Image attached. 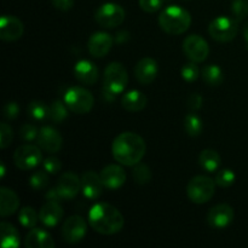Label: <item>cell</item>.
<instances>
[{
	"mask_svg": "<svg viewBox=\"0 0 248 248\" xmlns=\"http://www.w3.org/2000/svg\"><path fill=\"white\" fill-rule=\"evenodd\" d=\"M147 152L144 140L135 132H123L114 140L111 153L123 166H135L142 161Z\"/></svg>",
	"mask_w": 248,
	"mask_h": 248,
	"instance_id": "cell-1",
	"label": "cell"
},
{
	"mask_svg": "<svg viewBox=\"0 0 248 248\" xmlns=\"http://www.w3.org/2000/svg\"><path fill=\"white\" fill-rule=\"evenodd\" d=\"M89 224L102 235H114L125 224L124 216L110 203L99 202L92 206L89 212Z\"/></svg>",
	"mask_w": 248,
	"mask_h": 248,
	"instance_id": "cell-2",
	"label": "cell"
},
{
	"mask_svg": "<svg viewBox=\"0 0 248 248\" xmlns=\"http://www.w3.org/2000/svg\"><path fill=\"white\" fill-rule=\"evenodd\" d=\"M159 24L165 33L170 35H179L189 29L191 16L183 7L178 5H170L160 14Z\"/></svg>",
	"mask_w": 248,
	"mask_h": 248,
	"instance_id": "cell-3",
	"label": "cell"
},
{
	"mask_svg": "<svg viewBox=\"0 0 248 248\" xmlns=\"http://www.w3.org/2000/svg\"><path fill=\"white\" fill-rule=\"evenodd\" d=\"M64 103L70 111L79 115H84L93 108L94 98L89 90L80 86H73L65 91Z\"/></svg>",
	"mask_w": 248,
	"mask_h": 248,
	"instance_id": "cell-4",
	"label": "cell"
},
{
	"mask_svg": "<svg viewBox=\"0 0 248 248\" xmlns=\"http://www.w3.org/2000/svg\"><path fill=\"white\" fill-rule=\"evenodd\" d=\"M216 193V182L207 176H196L190 179L186 186V194L194 203H206Z\"/></svg>",
	"mask_w": 248,
	"mask_h": 248,
	"instance_id": "cell-5",
	"label": "cell"
},
{
	"mask_svg": "<svg viewBox=\"0 0 248 248\" xmlns=\"http://www.w3.org/2000/svg\"><path fill=\"white\" fill-rule=\"evenodd\" d=\"M239 31V22L235 18L220 16L211 21L208 26V33L211 38L219 43H228L236 38Z\"/></svg>",
	"mask_w": 248,
	"mask_h": 248,
	"instance_id": "cell-6",
	"label": "cell"
},
{
	"mask_svg": "<svg viewBox=\"0 0 248 248\" xmlns=\"http://www.w3.org/2000/svg\"><path fill=\"white\" fill-rule=\"evenodd\" d=\"M126 12L115 2H106L94 11V19L103 28H116L125 21Z\"/></svg>",
	"mask_w": 248,
	"mask_h": 248,
	"instance_id": "cell-7",
	"label": "cell"
},
{
	"mask_svg": "<svg viewBox=\"0 0 248 248\" xmlns=\"http://www.w3.org/2000/svg\"><path fill=\"white\" fill-rule=\"evenodd\" d=\"M128 74L120 62H111L104 70V86L114 94H119L126 89Z\"/></svg>",
	"mask_w": 248,
	"mask_h": 248,
	"instance_id": "cell-8",
	"label": "cell"
},
{
	"mask_svg": "<svg viewBox=\"0 0 248 248\" xmlns=\"http://www.w3.org/2000/svg\"><path fill=\"white\" fill-rule=\"evenodd\" d=\"M40 149V147L33 144H24L17 148L14 154V162L17 169L22 171L35 169L43 160Z\"/></svg>",
	"mask_w": 248,
	"mask_h": 248,
	"instance_id": "cell-9",
	"label": "cell"
},
{
	"mask_svg": "<svg viewBox=\"0 0 248 248\" xmlns=\"http://www.w3.org/2000/svg\"><path fill=\"white\" fill-rule=\"evenodd\" d=\"M183 51L189 60L196 63H201L208 57L210 46L202 36L198 35V34H191L184 39Z\"/></svg>",
	"mask_w": 248,
	"mask_h": 248,
	"instance_id": "cell-10",
	"label": "cell"
},
{
	"mask_svg": "<svg viewBox=\"0 0 248 248\" xmlns=\"http://www.w3.org/2000/svg\"><path fill=\"white\" fill-rule=\"evenodd\" d=\"M87 232V223L81 216H72L62 227V237L65 242L77 244L80 242Z\"/></svg>",
	"mask_w": 248,
	"mask_h": 248,
	"instance_id": "cell-11",
	"label": "cell"
},
{
	"mask_svg": "<svg viewBox=\"0 0 248 248\" xmlns=\"http://www.w3.org/2000/svg\"><path fill=\"white\" fill-rule=\"evenodd\" d=\"M234 220V210L228 203H218L213 206L207 215V222L213 229H224Z\"/></svg>",
	"mask_w": 248,
	"mask_h": 248,
	"instance_id": "cell-12",
	"label": "cell"
},
{
	"mask_svg": "<svg viewBox=\"0 0 248 248\" xmlns=\"http://www.w3.org/2000/svg\"><path fill=\"white\" fill-rule=\"evenodd\" d=\"M56 189L63 201L73 200L81 190V178L73 172H65L58 179Z\"/></svg>",
	"mask_w": 248,
	"mask_h": 248,
	"instance_id": "cell-13",
	"label": "cell"
},
{
	"mask_svg": "<svg viewBox=\"0 0 248 248\" xmlns=\"http://www.w3.org/2000/svg\"><path fill=\"white\" fill-rule=\"evenodd\" d=\"M114 44L113 36L106 31H96L87 41V50L92 57L102 58L108 55Z\"/></svg>",
	"mask_w": 248,
	"mask_h": 248,
	"instance_id": "cell-14",
	"label": "cell"
},
{
	"mask_svg": "<svg viewBox=\"0 0 248 248\" xmlns=\"http://www.w3.org/2000/svg\"><path fill=\"white\" fill-rule=\"evenodd\" d=\"M24 26L19 18L12 15H4L0 18V39L4 41H16L22 38Z\"/></svg>",
	"mask_w": 248,
	"mask_h": 248,
	"instance_id": "cell-15",
	"label": "cell"
},
{
	"mask_svg": "<svg viewBox=\"0 0 248 248\" xmlns=\"http://www.w3.org/2000/svg\"><path fill=\"white\" fill-rule=\"evenodd\" d=\"M38 145L47 153H57L62 148L63 138L57 130L51 126H43L39 130Z\"/></svg>",
	"mask_w": 248,
	"mask_h": 248,
	"instance_id": "cell-16",
	"label": "cell"
},
{
	"mask_svg": "<svg viewBox=\"0 0 248 248\" xmlns=\"http://www.w3.org/2000/svg\"><path fill=\"white\" fill-rule=\"evenodd\" d=\"M104 188L116 190L121 188L126 182V172L120 165H108L99 173Z\"/></svg>",
	"mask_w": 248,
	"mask_h": 248,
	"instance_id": "cell-17",
	"label": "cell"
},
{
	"mask_svg": "<svg viewBox=\"0 0 248 248\" xmlns=\"http://www.w3.org/2000/svg\"><path fill=\"white\" fill-rule=\"evenodd\" d=\"M104 184L101 176L94 171H87L81 176V191L89 200H96L103 193Z\"/></svg>",
	"mask_w": 248,
	"mask_h": 248,
	"instance_id": "cell-18",
	"label": "cell"
},
{
	"mask_svg": "<svg viewBox=\"0 0 248 248\" xmlns=\"http://www.w3.org/2000/svg\"><path fill=\"white\" fill-rule=\"evenodd\" d=\"M156 61L150 57L142 58L135 67V77L142 85H149L156 79L157 75Z\"/></svg>",
	"mask_w": 248,
	"mask_h": 248,
	"instance_id": "cell-19",
	"label": "cell"
},
{
	"mask_svg": "<svg viewBox=\"0 0 248 248\" xmlns=\"http://www.w3.org/2000/svg\"><path fill=\"white\" fill-rule=\"evenodd\" d=\"M64 211H63L61 202L57 201H47L45 205L41 207L40 212H39V218L40 222L43 223L45 227L53 228L61 222L63 218Z\"/></svg>",
	"mask_w": 248,
	"mask_h": 248,
	"instance_id": "cell-20",
	"label": "cell"
},
{
	"mask_svg": "<svg viewBox=\"0 0 248 248\" xmlns=\"http://www.w3.org/2000/svg\"><path fill=\"white\" fill-rule=\"evenodd\" d=\"M75 78L85 85H94L98 80L99 70L93 62L81 60L77 62L74 67Z\"/></svg>",
	"mask_w": 248,
	"mask_h": 248,
	"instance_id": "cell-21",
	"label": "cell"
},
{
	"mask_svg": "<svg viewBox=\"0 0 248 248\" xmlns=\"http://www.w3.org/2000/svg\"><path fill=\"white\" fill-rule=\"evenodd\" d=\"M24 246L27 248H53L55 241L46 230L33 228L24 239Z\"/></svg>",
	"mask_w": 248,
	"mask_h": 248,
	"instance_id": "cell-22",
	"label": "cell"
},
{
	"mask_svg": "<svg viewBox=\"0 0 248 248\" xmlns=\"http://www.w3.org/2000/svg\"><path fill=\"white\" fill-rule=\"evenodd\" d=\"M19 207V198L14 190L1 186L0 188V216L9 217Z\"/></svg>",
	"mask_w": 248,
	"mask_h": 248,
	"instance_id": "cell-23",
	"label": "cell"
},
{
	"mask_svg": "<svg viewBox=\"0 0 248 248\" xmlns=\"http://www.w3.org/2000/svg\"><path fill=\"white\" fill-rule=\"evenodd\" d=\"M148 98L143 92L138 90H132V91L126 92L121 98V106L124 109L131 113L140 111L147 107Z\"/></svg>",
	"mask_w": 248,
	"mask_h": 248,
	"instance_id": "cell-24",
	"label": "cell"
},
{
	"mask_svg": "<svg viewBox=\"0 0 248 248\" xmlns=\"http://www.w3.org/2000/svg\"><path fill=\"white\" fill-rule=\"evenodd\" d=\"M1 246L4 248H17L19 246V232L16 228L7 222L0 224Z\"/></svg>",
	"mask_w": 248,
	"mask_h": 248,
	"instance_id": "cell-25",
	"label": "cell"
},
{
	"mask_svg": "<svg viewBox=\"0 0 248 248\" xmlns=\"http://www.w3.org/2000/svg\"><path fill=\"white\" fill-rule=\"evenodd\" d=\"M199 164L205 171L212 173V172H216L219 169L220 165H222V159H220V155L216 150L205 149L201 152L200 156H199Z\"/></svg>",
	"mask_w": 248,
	"mask_h": 248,
	"instance_id": "cell-26",
	"label": "cell"
},
{
	"mask_svg": "<svg viewBox=\"0 0 248 248\" xmlns=\"http://www.w3.org/2000/svg\"><path fill=\"white\" fill-rule=\"evenodd\" d=\"M202 79L208 86H219L224 81V73L218 65L208 64L203 67Z\"/></svg>",
	"mask_w": 248,
	"mask_h": 248,
	"instance_id": "cell-27",
	"label": "cell"
},
{
	"mask_svg": "<svg viewBox=\"0 0 248 248\" xmlns=\"http://www.w3.org/2000/svg\"><path fill=\"white\" fill-rule=\"evenodd\" d=\"M184 130H186V135L190 137H198L201 135L203 130V123L199 115L195 113H190L186 116L184 119Z\"/></svg>",
	"mask_w": 248,
	"mask_h": 248,
	"instance_id": "cell-28",
	"label": "cell"
},
{
	"mask_svg": "<svg viewBox=\"0 0 248 248\" xmlns=\"http://www.w3.org/2000/svg\"><path fill=\"white\" fill-rule=\"evenodd\" d=\"M68 107L61 101H53L48 106V119L53 123L61 124L68 118Z\"/></svg>",
	"mask_w": 248,
	"mask_h": 248,
	"instance_id": "cell-29",
	"label": "cell"
},
{
	"mask_svg": "<svg viewBox=\"0 0 248 248\" xmlns=\"http://www.w3.org/2000/svg\"><path fill=\"white\" fill-rule=\"evenodd\" d=\"M27 111H28V115L34 120L43 121L48 118V106L43 101H31L28 104Z\"/></svg>",
	"mask_w": 248,
	"mask_h": 248,
	"instance_id": "cell-30",
	"label": "cell"
},
{
	"mask_svg": "<svg viewBox=\"0 0 248 248\" xmlns=\"http://www.w3.org/2000/svg\"><path fill=\"white\" fill-rule=\"evenodd\" d=\"M38 220H40L39 215L33 207H23L18 213V222L21 223L22 227L33 229L35 228Z\"/></svg>",
	"mask_w": 248,
	"mask_h": 248,
	"instance_id": "cell-31",
	"label": "cell"
},
{
	"mask_svg": "<svg viewBox=\"0 0 248 248\" xmlns=\"http://www.w3.org/2000/svg\"><path fill=\"white\" fill-rule=\"evenodd\" d=\"M47 172L44 170H39V171H35L34 173H31V176L29 177V186L33 190H45L48 186V183H50V179H48Z\"/></svg>",
	"mask_w": 248,
	"mask_h": 248,
	"instance_id": "cell-32",
	"label": "cell"
},
{
	"mask_svg": "<svg viewBox=\"0 0 248 248\" xmlns=\"http://www.w3.org/2000/svg\"><path fill=\"white\" fill-rule=\"evenodd\" d=\"M132 176L136 183L140 184V186L148 184L152 181V171H150L149 166L145 164H140V162L135 165L132 171Z\"/></svg>",
	"mask_w": 248,
	"mask_h": 248,
	"instance_id": "cell-33",
	"label": "cell"
},
{
	"mask_svg": "<svg viewBox=\"0 0 248 248\" xmlns=\"http://www.w3.org/2000/svg\"><path fill=\"white\" fill-rule=\"evenodd\" d=\"M235 173L229 169H223L219 172H217L216 174L215 182L218 186L220 188H229L230 186H232L235 182Z\"/></svg>",
	"mask_w": 248,
	"mask_h": 248,
	"instance_id": "cell-34",
	"label": "cell"
},
{
	"mask_svg": "<svg viewBox=\"0 0 248 248\" xmlns=\"http://www.w3.org/2000/svg\"><path fill=\"white\" fill-rule=\"evenodd\" d=\"M181 75L183 78V80H186V82H194L198 80L199 75H200V69H199L196 62H189L182 67L181 69Z\"/></svg>",
	"mask_w": 248,
	"mask_h": 248,
	"instance_id": "cell-35",
	"label": "cell"
},
{
	"mask_svg": "<svg viewBox=\"0 0 248 248\" xmlns=\"http://www.w3.org/2000/svg\"><path fill=\"white\" fill-rule=\"evenodd\" d=\"M232 12L237 22L244 21L248 16V0H232Z\"/></svg>",
	"mask_w": 248,
	"mask_h": 248,
	"instance_id": "cell-36",
	"label": "cell"
},
{
	"mask_svg": "<svg viewBox=\"0 0 248 248\" xmlns=\"http://www.w3.org/2000/svg\"><path fill=\"white\" fill-rule=\"evenodd\" d=\"M12 138H14V132H12L11 126L6 123H1L0 125V148L5 149L9 147L12 142Z\"/></svg>",
	"mask_w": 248,
	"mask_h": 248,
	"instance_id": "cell-37",
	"label": "cell"
},
{
	"mask_svg": "<svg viewBox=\"0 0 248 248\" xmlns=\"http://www.w3.org/2000/svg\"><path fill=\"white\" fill-rule=\"evenodd\" d=\"M19 136L26 142H34L38 140L39 130L36 126L31 125V124H24L19 130Z\"/></svg>",
	"mask_w": 248,
	"mask_h": 248,
	"instance_id": "cell-38",
	"label": "cell"
},
{
	"mask_svg": "<svg viewBox=\"0 0 248 248\" xmlns=\"http://www.w3.org/2000/svg\"><path fill=\"white\" fill-rule=\"evenodd\" d=\"M162 5H164V0H140V9L148 14H154L159 11Z\"/></svg>",
	"mask_w": 248,
	"mask_h": 248,
	"instance_id": "cell-39",
	"label": "cell"
},
{
	"mask_svg": "<svg viewBox=\"0 0 248 248\" xmlns=\"http://www.w3.org/2000/svg\"><path fill=\"white\" fill-rule=\"evenodd\" d=\"M43 166L44 170L50 174H56L57 172L61 171V169H62V164H61L60 160L55 156H50L47 157V159L44 160Z\"/></svg>",
	"mask_w": 248,
	"mask_h": 248,
	"instance_id": "cell-40",
	"label": "cell"
},
{
	"mask_svg": "<svg viewBox=\"0 0 248 248\" xmlns=\"http://www.w3.org/2000/svg\"><path fill=\"white\" fill-rule=\"evenodd\" d=\"M19 114V106L16 102H9L6 106L4 107V116L7 120H12L16 119Z\"/></svg>",
	"mask_w": 248,
	"mask_h": 248,
	"instance_id": "cell-41",
	"label": "cell"
},
{
	"mask_svg": "<svg viewBox=\"0 0 248 248\" xmlns=\"http://www.w3.org/2000/svg\"><path fill=\"white\" fill-rule=\"evenodd\" d=\"M186 103H188V107L190 110L198 111V110H200L201 107H202L203 97L201 96L200 93H191L190 96H189Z\"/></svg>",
	"mask_w": 248,
	"mask_h": 248,
	"instance_id": "cell-42",
	"label": "cell"
},
{
	"mask_svg": "<svg viewBox=\"0 0 248 248\" xmlns=\"http://www.w3.org/2000/svg\"><path fill=\"white\" fill-rule=\"evenodd\" d=\"M75 0H51L53 6L61 11H68L74 6Z\"/></svg>",
	"mask_w": 248,
	"mask_h": 248,
	"instance_id": "cell-43",
	"label": "cell"
},
{
	"mask_svg": "<svg viewBox=\"0 0 248 248\" xmlns=\"http://www.w3.org/2000/svg\"><path fill=\"white\" fill-rule=\"evenodd\" d=\"M45 198H46V200H47V201H57V202H61V201H63L62 199H61L60 194H58L57 189H56V188L47 190Z\"/></svg>",
	"mask_w": 248,
	"mask_h": 248,
	"instance_id": "cell-44",
	"label": "cell"
},
{
	"mask_svg": "<svg viewBox=\"0 0 248 248\" xmlns=\"http://www.w3.org/2000/svg\"><path fill=\"white\" fill-rule=\"evenodd\" d=\"M128 39H130V34H128V31H119L118 34H116L115 40H116V43H118V44H124V43H126Z\"/></svg>",
	"mask_w": 248,
	"mask_h": 248,
	"instance_id": "cell-45",
	"label": "cell"
},
{
	"mask_svg": "<svg viewBox=\"0 0 248 248\" xmlns=\"http://www.w3.org/2000/svg\"><path fill=\"white\" fill-rule=\"evenodd\" d=\"M244 36H245V39H246V41L248 43V23H246V26L244 27Z\"/></svg>",
	"mask_w": 248,
	"mask_h": 248,
	"instance_id": "cell-46",
	"label": "cell"
},
{
	"mask_svg": "<svg viewBox=\"0 0 248 248\" xmlns=\"http://www.w3.org/2000/svg\"><path fill=\"white\" fill-rule=\"evenodd\" d=\"M5 171H6V170H5V165L4 162H1V166H0V176H1V178H4Z\"/></svg>",
	"mask_w": 248,
	"mask_h": 248,
	"instance_id": "cell-47",
	"label": "cell"
}]
</instances>
